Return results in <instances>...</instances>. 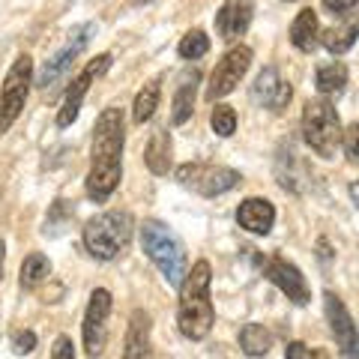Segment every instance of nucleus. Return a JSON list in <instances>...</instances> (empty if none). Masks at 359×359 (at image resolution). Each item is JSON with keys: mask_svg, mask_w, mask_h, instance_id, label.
Instances as JSON below:
<instances>
[{"mask_svg": "<svg viewBox=\"0 0 359 359\" xmlns=\"http://www.w3.org/2000/svg\"><path fill=\"white\" fill-rule=\"evenodd\" d=\"M257 264H261L264 276H266L278 290H282V294H285L290 302H297V306H306V302L311 299V287H309V282H306V276H302L299 266L290 264L287 257H282V255H276V257H257Z\"/></svg>", "mask_w": 359, "mask_h": 359, "instance_id": "10", "label": "nucleus"}, {"mask_svg": "<svg viewBox=\"0 0 359 359\" xmlns=\"http://www.w3.org/2000/svg\"><path fill=\"white\" fill-rule=\"evenodd\" d=\"M141 249L144 255L156 264V269L165 276V282L177 287L186 276V249L180 243L177 233L168 228V224L147 219L141 224Z\"/></svg>", "mask_w": 359, "mask_h": 359, "instance_id": "3", "label": "nucleus"}, {"mask_svg": "<svg viewBox=\"0 0 359 359\" xmlns=\"http://www.w3.org/2000/svg\"><path fill=\"white\" fill-rule=\"evenodd\" d=\"M210 126L219 138H231V135L237 132V111H233L231 105H216L212 114H210Z\"/></svg>", "mask_w": 359, "mask_h": 359, "instance_id": "27", "label": "nucleus"}, {"mask_svg": "<svg viewBox=\"0 0 359 359\" xmlns=\"http://www.w3.org/2000/svg\"><path fill=\"white\" fill-rule=\"evenodd\" d=\"M135 222L129 212L123 210H108L99 212L84 224V245L96 261H114V257L126 249L132 240Z\"/></svg>", "mask_w": 359, "mask_h": 359, "instance_id": "4", "label": "nucleus"}, {"mask_svg": "<svg viewBox=\"0 0 359 359\" xmlns=\"http://www.w3.org/2000/svg\"><path fill=\"white\" fill-rule=\"evenodd\" d=\"M318 13L314 9H302V13L294 18V25H290V42H294V48L299 51H311L314 45H318Z\"/></svg>", "mask_w": 359, "mask_h": 359, "instance_id": "20", "label": "nucleus"}, {"mask_svg": "<svg viewBox=\"0 0 359 359\" xmlns=\"http://www.w3.org/2000/svg\"><path fill=\"white\" fill-rule=\"evenodd\" d=\"M290 96H294V87H290L282 75H278L276 66H266V69L257 72L255 84H252V102L261 105V108H269L276 114H282L287 108Z\"/></svg>", "mask_w": 359, "mask_h": 359, "instance_id": "13", "label": "nucleus"}, {"mask_svg": "<svg viewBox=\"0 0 359 359\" xmlns=\"http://www.w3.org/2000/svg\"><path fill=\"white\" fill-rule=\"evenodd\" d=\"M51 356H54V359H72V356H75V344H72V339H66V335H60V339L54 341Z\"/></svg>", "mask_w": 359, "mask_h": 359, "instance_id": "32", "label": "nucleus"}, {"mask_svg": "<svg viewBox=\"0 0 359 359\" xmlns=\"http://www.w3.org/2000/svg\"><path fill=\"white\" fill-rule=\"evenodd\" d=\"M285 356L287 359H309V356H320V353H314V351H309L302 341H290L287 347H285Z\"/></svg>", "mask_w": 359, "mask_h": 359, "instance_id": "33", "label": "nucleus"}, {"mask_svg": "<svg viewBox=\"0 0 359 359\" xmlns=\"http://www.w3.org/2000/svg\"><path fill=\"white\" fill-rule=\"evenodd\" d=\"M132 4H135V6H141V4H153V0H132Z\"/></svg>", "mask_w": 359, "mask_h": 359, "instance_id": "35", "label": "nucleus"}, {"mask_svg": "<svg viewBox=\"0 0 359 359\" xmlns=\"http://www.w3.org/2000/svg\"><path fill=\"white\" fill-rule=\"evenodd\" d=\"M144 162H147V168L153 174H168L171 171V135H168V129H156L153 138L147 144V153H144Z\"/></svg>", "mask_w": 359, "mask_h": 359, "instance_id": "19", "label": "nucleus"}, {"mask_svg": "<svg viewBox=\"0 0 359 359\" xmlns=\"http://www.w3.org/2000/svg\"><path fill=\"white\" fill-rule=\"evenodd\" d=\"M314 87H318L323 96H339L347 87V66L339 60L318 66V72H314Z\"/></svg>", "mask_w": 359, "mask_h": 359, "instance_id": "22", "label": "nucleus"}, {"mask_svg": "<svg viewBox=\"0 0 359 359\" xmlns=\"http://www.w3.org/2000/svg\"><path fill=\"white\" fill-rule=\"evenodd\" d=\"M108 69H111V54H99V57H96V60H90V63H87V69L75 78L72 87H69V93H66V99H63L60 111H57V126H60V129L72 126L75 117H78V111H81V102H84V96H87L90 84H93L96 78H102Z\"/></svg>", "mask_w": 359, "mask_h": 359, "instance_id": "12", "label": "nucleus"}, {"mask_svg": "<svg viewBox=\"0 0 359 359\" xmlns=\"http://www.w3.org/2000/svg\"><path fill=\"white\" fill-rule=\"evenodd\" d=\"M255 18V0H224L216 13V33L224 42L240 39Z\"/></svg>", "mask_w": 359, "mask_h": 359, "instance_id": "15", "label": "nucleus"}, {"mask_svg": "<svg viewBox=\"0 0 359 359\" xmlns=\"http://www.w3.org/2000/svg\"><path fill=\"white\" fill-rule=\"evenodd\" d=\"M249 66H252V48L249 45H233V48L216 63V69H212V75H210V84H207L210 102L233 93L237 84L243 81V75L249 72Z\"/></svg>", "mask_w": 359, "mask_h": 359, "instance_id": "9", "label": "nucleus"}, {"mask_svg": "<svg viewBox=\"0 0 359 359\" xmlns=\"http://www.w3.org/2000/svg\"><path fill=\"white\" fill-rule=\"evenodd\" d=\"M240 347L245 356H266L269 347H273V335L261 323H245L240 330Z\"/></svg>", "mask_w": 359, "mask_h": 359, "instance_id": "24", "label": "nucleus"}, {"mask_svg": "<svg viewBox=\"0 0 359 359\" xmlns=\"http://www.w3.org/2000/svg\"><path fill=\"white\" fill-rule=\"evenodd\" d=\"M51 276V261L42 252H30L21 264V287L25 290H36L42 282H48Z\"/></svg>", "mask_w": 359, "mask_h": 359, "instance_id": "23", "label": "nucleus"}, {"mask_svg": "<svg viewBox=\"0 0 359 359\" xmlns=\"http://www.w3.org/2000/svg\"><path fill=\"white\" fill-rule=\"evenodd\" d=\"M123 144H126V123L120 108H105L93 126V150H90L87 198L96 204L117 192L123 177Z\"/></svg>", "mask_w": 359, "mask_h": 359, "instance_id": "1", "label": "nucleus"}, {"mask_svg": "<svg viewBox=\"0 0 359 359\" xmlns=\"http://www.w3.org/2000/svg\"><path fill=\"white\" fill-rule=\"evenodd\" d=\"M356 36H359V25H356V18L351 15L344 27H332V30L323 33V45H327V51H332V54H344V51L353 48Z\"/></svg>", "mask_w": 359, "mask_h": 359, "instance_id": "25", "label": "nucleus"}, {"mask_svg": "<svg viewBox=\"0 0 359 359\" xmlns=\"http://www.w3.org/2000/svg\"><path fill=\"white\" fill-rule=\"evenodd\" d=\"M93 33H96V25L93 21H87V25H78V27H72V33L66 36V42L60 45L57 51L51 54L48 60L42 63V69H39V75H36V84L42 87V90H54L66 75H69V69H72V63L81 57V51L90 45V39H93Z\"/></svg>", "mask_w": 359, "mask_h": 359, "instance_id": "6", "label": "nucleus"}, {"mask_svg": "<svg viewBox=\"0 0 359 359\" xmlns=\"http://www.w3.org/2000/svg\"><path fill=\"white\" fill-rule=\"evenodd\" d=\"M150 314L147 311H132L129 318V330H126V351H123V356L126 359H138V356H150Z\"/></svg>", "mask_w": 359, "mask_h": 359, "instance_id": "18", "label": "nucleus"}, {"mask_svg": "<svg viewBox=\"0 0 359 359\" xmlns=\"http://www.w3.org/2000/svg\"><path fill=\"white\" fill-rule=\"evenodd\" d=\"M198 81H201V72L198 69H186L180 75L177 90H174V105H171V120L174 126H183V123L192 117L195 111V96H198Z\"/></svg>", "mask_w": 359, "mask_h": 359, "instance_id": "17", "label": "nucleus"}, {"mask_svg": "<svg viewBox=\"0 0 359 359\" xmlns=\"http://www.w3.org/2000/svg\"><path fill=\"white\" fill-rule=\"evenodd\" d=\"M356 4L359 0H323V9H327L332 18H351L356 13Z\"/></svg>", "mask_w": 359, "mask_h": 359, "instance_id": "29", "label": "nucleus"}, {"mask_svg": "<svg viewBox=\"0 0 359 359\" xmlns=\"http://www.w3.org/2000/svg\"><path fill=\"white\" fill-rule=\"evenodd\" d=\"M323 311H327L330 330H332V335H335V341H339L341 353H344V356H356V347H359L356 323H353V318H351V311H347V306L332 294V290H327V294H323Z\"/></svg>", "mask_w": 359, "mask_h": 359, "instance_id": "14", "label": "nucleus"}, {"mask_svg": "<svg viewBox=\"0 0 359 359\" xmlns=\"http://www.w3.org/2000/svg\"><path fill=\"white\" fill-rule=\"evenodd\" d=\"M237 222H240V228H245L249 233L266 237L276 224V207L269 204L266 198H245L237 207Z\"/></svg>", "mask_w": 359, "mask_h": 359, "instance_id": "16", "label": "nucleus"}, {"mask_svg": "<svg viewBox=\"0 0 359 359\" xmlns=\"http://www.w3.org/2000/svg\"><path fill=\"white\" fill-rule=\"evenodd\" d=\"M4 261H6V245L0 240V278H4Z\"/></svg>", "mask_w": 359, "mask_h": 359, "instance_id": "34", "label": "nucleus"}, {"mask_svg": "<svg viewBox=\"0 0 359 359\" xmlns=\"http://www.w3.org/2000/svg\"><path fill=\"white\" fill-rule=\"evenodd\" d=\"M212 273L207 261H198L192 269H186L183 282H180V306H177V327L189 341L207 339L212 323H216V309L210 299Z\"/></svg>", "mask_w": 359, "mask_h": 359, "instance_id": "2", "label": "nucleus"}, {"mask_svg": "<svg viewBox=\"0 0 359 359\" xmlns=\"http://www.w3.org/2000/svg\"><path fill=\"white\" fill-rule=\"evenodd\" d=\"M341 138H344V150H347V159H351L353 165H356V138H359V126L356 123H351L347 129H341Z\"/></svg>", "mask_w": 359, "mask_h": 359, "instance_id": "31", "label": "nucleus"}, {"mask_svg": "<svg viewBox=\"0 0 359 359\" xmlns=\"http://www.w3.org/2000/svg\"><path fill=\"white\" fill-rule=\"evenodd\" d=\"M30 84H33V60L27 54H18L4 78V87H0V135L18 120L21 108L27 102Z\"/></svg>", "mask_w": 359, "mask_h": 359, "instance_id": "7", "label": "nucleus"}, {"mask_svg": "<svg viewBox=\"0 0 359 359\" xmlns=\"http://www.w3.org/2000/svg\"><path fill=\"white\" fill-rule=\"evenodd\" d=\"M72 216H75V210L66 207V201H54L48 219H45V233H48V237H57V233H63V228L72 222Z\"/></svg>", "mask_w": 359, "mask_h": 359, "instance_id": "28", "label": "nucleus"}, {"mask_svg": "<svg viewBox=\"0 0 359 359\" xmlns=\"http://www.w3.org/2000/svg\"><path fill=\"white\" fill-rule=\"evenodd\" d=\"M159 96H162V81L159 78H153V81H147L138 90V96H135V102H132V120L138 123V126H144L147 120H153L156 108H159Z\"/></svg>", "mask_w": 359, "mask_h": 359, "instance_id": "21", "label": "nucleus"}, {"mask_svg": "<svg viewBox=\"0 0 359 359\" xmlns=\"http://www.w3.org/2000/svg\"><path fill=\"white\" fill-rule=\"evenodd\" d=\"M13 347H15V353H30L33 347H36V335H33L30 330H15L13 332Z\"/></svg>", "mask_w": 359, "mask_h": 359, "instance_id": "30", "label": "nucleus"}, {"mask_svg": "<svg viewBox=\"0 0 359 359\" xmlns=\"http://www.w3.org/2000/svg\"><path fill=\"white\" fill-rule=\"evenodd\" d=\"M240 171L233 168H224V165H210V162H189V165H180L177 168V183L192 189V192L204 195V198H216L224 195L231 189L240 186Z\"/></svg>", "mask_w": 359, "mask_h": 359, "instance_id": "8", "label": "nucleus"}, {"mask_svg": "<svg viewBox=\"0 0 359 359\" xmlns=\"http://www.w3.org/2000/svg\"><path fill=\"white\" fill-rule=\"evenodd\" d=\"M177 51H180V57H183V60H198V57H204V54L210 51V36H207L204 30H189L186 36L180 39Z\"/></svg>", "mask_w": 359, "mask_h": 359, "instance_id": "26", "label": "nucleus"}, {"mask_svg": "<svg viewBox=\"0 0 359 359\" xmlns=\"http://www.w3.org/2000/svg\"><path fill=\"white\" fill-rule=\"evenodd\" d=\"M302 138L320 159H332L335 150L341 147V120L330 99H311L306 105V111H302Z\"/></svg>", "mask_w": 359, "mask_h": 359, "instance_id": "5", "label": "nucleus"}, {"mask_svg": "<svg viewBox=\"0 0 359 359\" xmlns=\"http://www.w3.org/2000/svg\"><path fill=\"white\" fill-rule=\"evenodd\" d=\"M108 314H111V294H108L105 287H96L93 294H90L87 311H84V323H81L87 356H99V353L105 351V341H108Z\"/></svg>", "mask_w": 359, "mask_h": 359, "instance_id": "11", "label": "nucleus"}]
</instances>
